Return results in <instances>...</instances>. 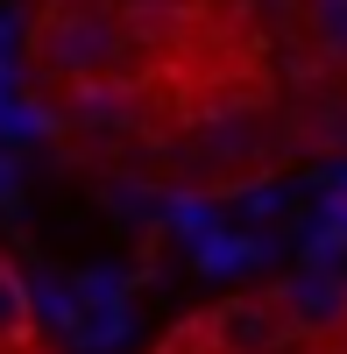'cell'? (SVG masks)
I'll return each mask as SVG.
<instances>
[{
	"instance_id": "cell-11",
	"label": "cell",
	"mask_w": 347,
	"mask_h": 354,
	"mask_svg": "<svg viewBox=\"0 0 347 354\" xmlns=\"http://www.w3.org/2000/svg\"><path fill=\"white\" fill-rule=\"evenodd\" d=\"M305 15V36L326 64H347V0H298Z\"/></svg>"
},
{
	"instance_id": "cell-1",
	"label": "cell",
	"mask_w": 347,
	"mask_h": 354,
	"mask_svg": "<svg viewBox=\"0 0 347 354\" xmlns=\"http://www.w3.org/2000/svg\"><path fill=\"white\" fill-rule=\"evenodd\" d=\"M36 64L50 78H106L128 64V28L113 8H100V0H57V8L36 21Z\"/></svg>"
},
{
	"instance_id": "cell-12",
	"label": "cell",
	"mask_w": 347,
	"mask_h": 354,
	"mask_svg": "<svg viewBox=\"0 0 347 354\" xmlns=\"http://www.w3.org/2000/svg\"><path fill=\"white\" fill-rule=\"evenodd\" d=\"M128 270H113V262H93V270H78L71 290H78V305L85 312H113V305H128Z\"/></svg>"
},
{
	"instance_id": "cell-16",
	"label": "cell",
	"mask_w": 347,
	"mask_h": 354,
	"mask_svg": "<svg viewBox=\"0 0 347 354\" xmlns=\"http://www.w3.org/2000/svg\"><path fill=\"white\" fill-rule=\"evenodd\" d=\"M15 192H21V163L8 156V142H0V205H8Z\"/></svg>"
},
{
	"instance_id": "cell-3",
	"label": "cell",
	"mask_w": 347,
	"mask_h": 354,
	"mask_svg": "<svg viewBox=\"0 0 347 354\" xmlns=\"http://www.w3.org/2000/svg\"><path fill=\"white\" fill-rule=\"evenodd\" d=\"M276 312H283V326L291 333H333V326H347V270H291L276 290Z\"/></svg>"
},
{
	"instance_id": "cell-10",
	"label": "cell",
	"mask_w": 347,
	"mask_h": 354,
	"mask_svg": "<svg viewBox=\"0 0 347 354\" xmlns=\"http://www.w3.org/2000/svg\"><path fill=\"white\" fill-rule=\"evenodd\" d=\"M28 312H36V326H50V333H71L78 319H85V305H78V290L64 283V277H28Z\"/></svg>"
},
{
	"instance_id": "cell-18",
	"label": "cell",
	"mask_w": 347,
	"mask_h": 354,
	"mask_svg": "<svg viewBox=\"0 0 347 354\" xmlns=\"http://www.w3.org/2000/svg\"><path fill=\"white\" fill-rule=\"evenodd\" d=\"M0 85H8V93H15V57H0Z\"/></svg>"
},
{
	"instance_id": "cell-13",
	"label": "cell",
	"mask_w": 347,
	"mask_h": 354,
	"mask_svg": "<svg viewBox=\"0 0 347 354\" xmlns=\"http://www.w3.org/2000/svg\"><path fill=\"white\" fill-rule=\"evenodd\" d=\"M234 205H241L248 220H276V213H291V185H248Z\"/></svg>"
},
{
	"instance_id": "cell-7",
	"label": "cell",
	"mask_w": 347,
	"mask_h": 354,
	"mask_svg": "<svg viewBox=\"0 0 347 354\" xmlns=\"http://www.w3.org/2000/svg\"><path fill=\"white\" fill-rule=\"evenodd\" d=\"M156 227L198 248V241H206V234H220L227 220H220V205H213L206 192H156Z\"/></svg>"
},
{
	"instance_id": "cell-6",
	"label": "cell",
	"mask_w": 347,
	"mask_h": 354,
	"mask_svg": "<svg viewBox=\"0 0 347 354\" xmlns=\"http://www.w3.org/2000/svg\"><path fill=\"white\" fill-rule=\"evenodd\" d=\"M198 149H206V163H255L263 156V128H255V113H206Z\"/></svg>"
},
{
	"instance_id": "cell-15",
	"label": "cell",
	"mask_w": 347,
	"mask_h": 354,
	"mask_svg": "<svg viewBox=\"0 0 347 354\" xmlns=\"http://www.w3.org/2000/svg\"><path fill=\"white\" fill-rule=\"evenodd\" d=\"M21 28H28V15H21V8H0V57H15Z\"/></svg>"
},
{
	"instance_id": "cell-2",
	"label": "cell",
	"mask_w": 347,
	"mask_h": 354,
	"mask_svg": "<svg viewBox=\"0 0 347 354\" xmlns=\"http://www.w3.org/2000/svg\"><path fill=\"white\" fill-rule=\"evenodd\" d=\"M57 128H85V135H128L142 128V93L106 71V78H78L64 85V106H57Z\"/></svg>"
},
{
	"instance_id": "cell-8",
	"label": "cell",
	"mask_w": 347,
	"mask_h": 354,
	"mask_svg": "<svg viewBox=\"0 0 347 354\" xmlns=\"http://www.w3.org/2000/svg\"><path fill=\"white\" fill-rule=\"evenodd\" d=\"M64 340H71V354H121V347L135 340V312H128V305H113V312H85Z\"/></svg>"
},
{
	"instance_id": "cell-4",
	"label": "cell",
	"mask_w": 347,
	"mask_h": 354,
	"mask_svg": "<svg viewBox=\"0 0 347 354\" xmlns=\"http://www.w3.org/2000/svg\"><path fill=\"white\" fill-rule=\"evenodd\" d=\"M283 312H276V298H263V290H241V298H227L220 312H213V340L227 347V354H270V347H283Z\"/></svg>"
},
{
	"instance_id": "cell-17",
	"label": "cell",
	"mask_w": 347,
	"mask_h": 354,
	"mask_svg": "<svg viewBox=\"0 0 347 354\" xmlns=\"http://www.w3.org/2000/svg\"><path fill=\"white\" fill-rule=\"evenodd\" d=\"M241 8H248V15H291L298 0H241Z\"/></svg>"
},
{
	"instance_id": "cell-5",
	"label": "cell",
	"mask_w": 347,
	"mask_h": 354,
	"mask_svg": "<svg viewBox=\"0 0 347 354\" xmlns=\"http://www.w3.org/2000/svg\"><path fill=\"white\" fill-rule=\"evenodd\" d=\"M276 255H283V241H276V234H234V227H220V234H206V241L191 248L198 277H213V283L248 277V270H263V262H276Z\"/></svg>"
},
{
	"instance_id": "cell-9",
	"label": "cell",
	"mask_w": 347,
	"mask_h": 354,
	"mask_svg": "<svg viewBox=\"0 0 347 354\" xmlns=\"http://www.w3.org/2000/svg\"><path fill=\"white\" fill-rule=\"evenodd\" d=\"M28 333H36V312H28V277L0 255V354H15Z\"/></svg>"
},
{
	"instance_id": "cell-14",
	"label": "cell",
	"mask_w": 347,
	"mask_h": 354,
	"mask_svg": "<svg viewBox=\"0 0 347 354\" xmlns=\"http://www.w3.org/2000/svg\"><path fill=\"white\" fill-rule=\"evenodd\" d=\"M106 205H113V213H128V220H156V192H149V185H135V177H128V185H113Z\"/></svg>"
}]
</instances>
